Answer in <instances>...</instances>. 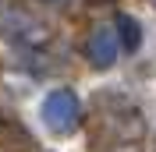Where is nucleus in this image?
Returning <instances> with one entry per match:
<instances>
[{"label": "nucleus", "mask_w": 156, "mask_h": 152, "mask_svg": "<svg viewBox=\"0 0 156 152\" xmlns=\"http://www.w3.org/2000/svg\"><path fill=\"white\" fill-rule=\"evenodd\" d=\"M89 50H92V60H96L99 67H110L114 57H117V39H114V32H110V29H96Z\"/></svg>", "instance_id": "nucleus-2"}, {"label": "nucleus", "mask_w": 156, "mask_h": 152, "mask_svg": "<svg viewBox=\"0 0 156 152\" xmlns=\"http://www.w3.org/2000/svg\"><path fill=\"white\" fill-rule=\"evenodd\" d=\"M43 120H46L50 131H71L78 124V99L71 92H50L46 103H43Z\"/></svg>", "instance_id": "nucleus-1"}]
</instances>
